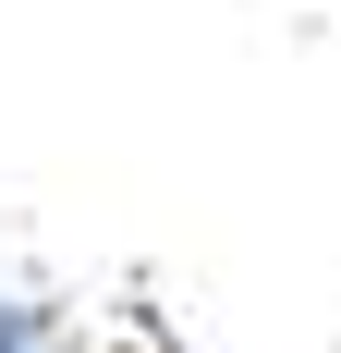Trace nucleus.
I'll list each match as a JSON object with an SVG mask.
<instances>
[{
    "mask_svg": "<svg viewBox=\"0 0 341 353\" xmlns=\"http://www.w3.org/2000/svg\"><path fill=\"white\" fill-rule=\"evenodd\" d=\"M0 353H73V317L49 305V292L0 281Z\"/></svg>",
    "mask_w": 341,
    "mask_h": 353,
    "instance_id": "1",
    "label": "nucleus"
}]
</instances>
